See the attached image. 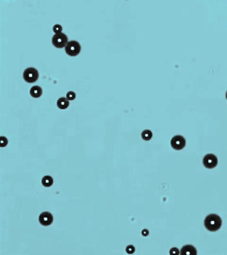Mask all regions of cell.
I'll list each match as a JSON object with an SVG mask.
<instances>
[{"label":"cell","mask_w":227,"mask_h":255,"mask_svg":"<svg viewBox=\"0 0 227 255\" xmlns=\"http://www.w3.org/2000/svg\"><path fill=\"white\" fill-rule=\"evenodd\" d=\"M69 105L68 100L65 97H60L57 102V106L60 110H65Z\"/></svg>","instance_id":"cell-10"},{"label":"cell","mask_w":227,"mask_h":255,"mask_svg":"<svg viewBox=\"0 0 227 255\" xmlns=\"http://www.w3.org/2000/svg\"><path fill=\"white\" fill-rule=\"evenodd\" d=\"M68 42L67 35L62 32L55 34L52 37V44L56 48H63L66 46Z\"/></svg>","instance_id":"cell-4"},{"label":"cell","mask_w":227,"mask_h":255,"mask_svg":"<svg viewBox=\"0 0 227 255\" xmlns=\"http://www.w3.org/2000/svg\"><path fill=\"white\" fill-rule=\"evenodd\" d=\"M66 97H67V99L68 100L72 101V100H74L76 97V94L74 92L70 91L67 93V94H66Z\"/></svg>","instance_id":"cell-13"},{"label":"cell","mask_w":227,"mask_h":255,"mask_svg":"<svg viewBox=\"0 0 227 255\" xmlns=\"http://www.w3.org/2000/svg\"><path fill=\"white\" fill-rule=\"evenodd\" d=\"M8 143L7 139L5 136H1V147H5Z\"/></svg>","instance_id":"cell-15"},{"label":"cell","mask_w":227,"mask_h":255,"mask_svg":"<svg viewBox=\"0 0 227 255\" xmlns=\"http://www.w3.org/2000/svg\"><path fill=\"white\" fill-rule=\"evenodd\" d=\"M226 98L227 100V91L226 92Z\"/></svg>","instance_id":"cell-19"},{"label":"cell","mask_w":227,"mask_h":255,"mask_svg":"<svg viewBox=\"0 0 227 255\" xmlns=\"http://www.w3.org/2000/svg\"><path fill=\"white\" fill-rule=\"evenodd\" d=\"M30 94L32 97L34 98H38L41 97L42 94V88L39 86H33L31 88Z\"/></svg>","instance_id":"cell-9"},{"label":"cell","mask_w":227,"mask_h":255,"mask_svg":"<svg viewBox=\"0 0 227 255\" xmlns=\"http://www.w3.org/2000/svg\"><path fill=\"white\" fill-rule=\"evenodd\" d=\"M135 251V247L132 245H129L126 248V251L128 254H132Z\"/></svg>","instance_id":"cell-16"},{"label":"cell","mask_w":227,"mask_h":255,"mask_svg":"<svg viewBox=\"0 0 227 255\" xmlns=\"http://www.w3.org/2000/svg\"><path fill=\"white\" fill-rule=\"evenodd\" d=\"M171 145L174 149L180 150L185 146L186 140L183 136L177 135L173 136L170 142Z\"/></svg>","instance_id":"cell-5"},{"label":"cell","mask_w":227,"mask_h":255,"mask_svg":"<svg viewBox=\"0 0 227 255\" xmlns=\"http://www.w3.org/2000/svg\"><path fill=\"white\" fill-rule=\"evenodd\" d=\"M153 134L149 130H145L142 133V137L145 140H149L152 138Z\"/></svg>","instance_id":"cell-12"},{"label":"cell","mask_w":227,"mask_h":255,"mask_svg":"<svg viewBox=\"0 0 227 255\" xmlns=\"http://www.w3.org/2000/svg\"><path fill=\"white\" fill-rule=\"evenodd\" d=\"M53 30L55 34L61 33L62 31V27L61 25L56 24L53 27Z\"/></svg>","instance_id":"cell-14"},{"label":"cell","mask_w":227,"mask_h":255,"mask_svg":"<svg viewBox=\"0 0 227 255\" xmlns=\"http://www.w3.org/2000/svg\"><path fill=\"white\" fill-rule=\"evenodd\" d=\"M23 76L25 82L32 83L38 80L39 73L37 70L35 68L28 67L24 70Z\"/></svg>","instance_id":"cell-3"},{"label":"cell","mask_w":227,"mask_h":255,"mask_svg":"<svg viewBox=\"0 0 227 255\" xmlns=\"http://www.w3.org/2000/svg\"><path fill=\"white\" fill-rule=\"evenodd\" d=\"M39 221L40 224L44 226L50 225L53 222V217L51 213L49 212H44L39 216Z\"/></svg>","instance_id":"cell-7"},{"label":"cell","mask_w":227,"mask_h":255,"mask_svg":"<svg viewBox=\"0 0 227 255\" xmlns=\"http://www.w3.org/2000/svg\"><path fill=\"white\" fill-rule=\"evenodd\" d=\"M170 255H178L179 254V251L177 248H173L169 251Z\"/></svg>","instance_id":"cell-17"},{"label":"cell","mask_w":227,"mask_h":255,"mask_svg":"<svg viewBox=\"0 0 227 255\" xmlns=\"http://www.w3.org/2000/svg\"><path fill=\"white\" fill-rule=\"evenodd\" d=\"M203 164L206 168L212 169L218 164V159L214 155L209 154L205 155L203 159Z\"/></svg>","instance_id":"cell-6"},{"label":"cell","mask_w":227,"mask_h":255,"mask_svg":"<svg viewBox=\"0 0 227 255\" xmlns=\"http://www.w3.org/2000/svg\"><path fill=\"white\" fill-rule=\"evenodd\" d=\"M42 185L46 188H49L52 186L53 183V179L49 175L45 176L42 178Z\"/></svg>","instance_id":"cell-11"},{"label":"cell","mask_w":227,"mask_h":255,"mask_svg":"<svg viewBox=\"0 0 227 255\" xmlns=\"http://www.w3.org/2000/svg\"><path fill=\"white\" fill-rule=\"evenodd\" d=\"M65 51L68 55L75 56L79 54L81 51V45L76 41H71L68 42L65 47Z\"/></svg>","instance_id":"cell-2"},{"label":"cell","mask_w":227,"mask_h":255,"mask_svg":"<svg viewBox=\"0 0 227 255\" xmlns=\"http://www.w3.org/2000/svg\"><path fill=\"white\" fill-rule=\"evenodd\" d=\"M148 234H149V232H148V230H143V231H142V235H143V236H145L148 235Z\"/></svg>","instance_id":"cell-18"},{"label":"cell","mask_w":227,"mask_h":255,"mask_svg":"<svg viewBox=\"0 0 227 255\" xmlns=\"http://www.w3.org/2000/svg\"><path fill=\"white\" fill-rule=\"evenodd\" d=\"M181 254L183 255H197V249L192 245H185V246H184L181 249Z\"/></svg>","instance_id":"cell-8"},{"label":"cell","mask_w":227,"mask_h":255,"mask_svg":"<svg viewBox=\"0 0 227 255\" xmlns=\"http://www.w3.org/2000/svg\"><path fill=\"white\" fill-rule=\"evenodd\" d=\"M222 220L218 215L210 214L205 218L204 225L207 230L211 232L218 230L222 225Z\"/></svg>","instance_id":"cell-1"}]
</instances>
